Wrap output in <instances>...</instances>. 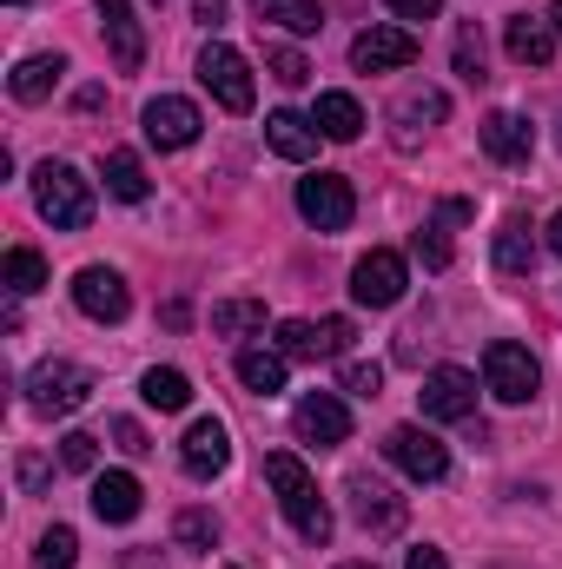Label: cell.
I'll return each mask as SVG.
<instances>
[{
	"mask_svg": "<svg viewBox=\"0 0 562 569\" xmlns=\"http://www.w3.org/2000/svg\"><path fill=\"white\" fill-rule=\"evenodd\" d=\"M265 477H272V490H279V510L291 517V530H298L304 543H318V550H324L338 523H331V503L318 497V477H311L291 450H272V457H265Z\"/></svg>",
	"mask_w": 562,
	"mask_h": 569,
	"instance_id": "cell-1",
	"label": "cell"
},
{
	"mask_svg": "<svg viewBox=\"0 0 562 569\" xmlns=\"http://www.w3.org/2000/svg\"><path fill=\"white\" fill-rule=\"evenodd\" d=\"M33 206L53 232H80L93 219V179H80L67 159H40L33 166Z\"/></svg>",
	"mask_w": 562,
	"mask_h": 569,
	"instance_id": "cell-2",
	"label": "cell"
},
{
	"mask_svg": "<svg viewBox=\"0 0 562 569\" xmlns=\"http://www.w3.org/2000/svg\"><path fill=\"white\" fill-rule=\"evenodd\" d=\"M87 398H93V371L73 365V358H47V365L27 371V405L40 418H73Z\"/></svg>",
	"mask_w": 562,
	"mask_h": 569,
	"instance_id": "cell-3",
	"label": "cell"
},
{
	"mask_svg": "<svg viewBox=\"0 0 562 569\" xmlns=\"http://www.w3.org/2000/svg\"><path fill=\"white\" fill-rule=\"evenodd\" d=\"M199 80H205V93H212L225 113H252V100H259V87H252V60H245L239 47H225V40H205V53H199Z\"/></svg>",
	"mask_w": 562,
	"mask_h": 569,
	"instance_id": "cell-4",
	"label": "cell"
},
{
	"mask_svg": "<svg viewBox=\"0 0 562 569\" xmlns=\"http://www.w3.org/2000/svg\"><path fill=\"white\" fill-rule=\"evenodd\" d=\"M483 391H490V398H503V405H530V398L543 391V365H536L523 345L496 338V345L483 351Z\"/></svg>",
	"mask_w": 562,
	"mask_h": 569,
	"instance_id": "cell-5",
	"label": "cell"
},
{
	"mask_svg": "<svg viewBox=\"0 0 562 569\" xmlns=\"http://www.w3.org/2000/svg\"><path fill=\"white\" fill-rule=\"evenodd\" d=\"M298 212L318 232H344L351 212H358V192H351L344 172H311V179H298Z\"/></svg>",
	"mask_w": 562,
	"mask_h": 569,
	"instance_id": "cell-6",
	"label": "cell"
},
{
	"mask_svg": "<svg viewBox=\"0 0 562 569\" xmlns=\"http://www.w3.org/2000/svg\"><path fill=\"white\" fill-rule=\"evenodd\" d=\"M384 457H391L411 483H443V477H450V443L430 437L423 425H398L384 437Z\"/></svg>",
	"mask_w": 562,
	"mask_h": 569,
	"instance_id": "cell-7",
	"label": "cell"
},
{
	"mask_svg": "<svg viewBox=\"0 0 562 569\" xmlns=\"http://www.w3.org/2000/svg\"><path fill=\"white\" fill-rule=\"evenodd\" d=\"M418 405H423L430 425H470V418H476V378L456 371V365H436V371L423 378Z\"/></svg>",
	"mask_w": 562,
	"mask_h": 569,
	"instance_id": "cell-8",
	"label": "cell"
},
{
	"mask_svg": "<svg viewBox=\"0 0 562 569\" xmlns=\"http://www.w3.org/2000/svg\"><path fill=\"white\" fill-rule=\"evenodd\" d=\"M404 284H411V272H404V259L398 252H364L358 266H351V298L358 305H371V311H391L398 298H404Z\"/></svg>",
	"mask_w": 562,
	"mask_h": 569,
	"instance_id": "cell-9",
	"label": "cell"
},
{
	"mask_svg": "<svg viewBox=\"0 0 562 569\" xmlns=\"http://www.w3.org/2000/svg\"><path fill=\"white\" fill-rule=\"evenodd\" d=\"M351 338H358L351 318H318V325H311V318H284L279 325V351L284 358H344Z\"/></svg>",
	"mask_w": 562,
	"mask_h": 569,
	"instance_id": "cell-10",
	"label": "cell"
},
{
	"mask_svg": "<svg viewBox=\"0 0 562 569\" xmlns=\"http://www.w3.org/2000/svg\"><path fill=\"white\" fill-rule=\"evenodd\" d=\"M418 60V33L411 27H364L351 40V67L358 73H404Z\"/></svg>",
	"mask_w": 562,
	"mask_h": 569,
	"instance_id": "cell-11",
	"label": "cell"
},
{
	"mask_svg": "<svg viewBox=\"0 0 562 569\" xmlns=\"http://www.w3.org/2000/svg\"><path fill=\"white\" fill-rule=\"evenodd\" d=\"M140 127H145V140L159 146V152H185V146L199 140V107L192 100H179V93H159V100H145V113H140Z\"/></svg>",
	"mask_w": 562,
	"mask_h": 569,
	"instance_id": "cell-12",
	"label": "cell"
},
{
	"mask_svg": "<svg viewBox=\"0 0 562 569\" xmlns=\"http://www.w3.org/2000/svg\"><path fill=\"white\" fill-rule=\"evenodd\" d=\"M291 430H298L304 443H318V450H338V443H351V411H344V398L311 391V398L291 405Z\"/></svg>",
	"mask_w": 562,
	"mask_h": 569,
	"instance_id": "cell-13",
	"label": "cell"
},
{
	"mask_svg": "<svg viewBox=\"0 0 562 569\" xmlns=\"http://www.w3.org/2000/svg\"><path fill=\"white\" fill-rule=\"evenodd\" d=\"M73 305H80L93 325H120V318L133 311V291H127V279H120L113 266H87V272L73 279Z\"/></svg>",
	"mask_w": 562,
	"mask_h": 569,
	"instance_id": "cell-14",
	"label": "cell"
},
{
	"mask_svg": "<svg viewBox=\"0 0 562 569\" xmlns=\"http://www.w3.org/2000/svg\"><path fill=\"white\" fill-rule=\"evenodd\" d=\"M93 13H100V33H107V47H113V67H120V73H140L145 27H140V13H133V0H93Z\"/></svg>",
	"mask_w": 562,
	"mask_h": 569,
	"instance_id": "cell-15",
	"label": "cell"
},
{
	"mask_svg": "<svg viewBox=\"0 0 562 569\" xmlns=\"http://www.w3.org/2000/svg\"><path fill=\"white\" fill-rule=\"evenodd\" d=\"M179 463H185V477H199V483H212L225 463H232V437L219 418H199V425L179 437Z\"/></svg>",
	"mask_w": 562,
	"mask_h": 569,
	"instance_id": "cell-16",
	"label": "cell"
},
{
	"mask_svg": "<svg viewBox=\"0 0 562 569\" xmlns=\"http://www.w3.org/2000/svg\"><path fill=\"white\" fill-rule=\"evenodd\" d=\"M503 53L516 60V67H550L556 60V27H550V13L536 20V13H510L503 20Z\"/></svg>",
	"mask_w": 562,
	"mask_h": 569,
	"instance_id": "cell-17",
	"label": "cell"
},
{
	"mask_svg": "<svg viewBox=\"0 0 562 569\" xmlns=\"http://www.w3.org/2000/svg\"><path fill=\"white\" fill-rule=\"evenodd\" d=\"M351 510L371 537H398L404 530V497H391L378 477H351Z\"/></svg>",
	"mask_w": 562,
	"mask_h": 569,
	"instance_id": "cell-18",
	"label": "cell"
},
{
	"mask_svg": "<svg viewBox=\"0 0 562 569\" xmlns=\"http://www.w3.org/2000/svg\"><path fill=\"white\" fill-rule=\"evenodd\" d=\"M483 152H490L496 166H530L536 127H530L523 113H490V120H483Z\"/></svg>",
	"mask_w": 562,
	"mask_h": 569,
	"instance_id": "cell-19",
	"label": "cell"
},
{
	"mask_svg": "<svg viewBox=\"0 0 562 569\" xmlns=\"http://www.w3.org/2000/svg\"><path fill=\"white\" fill-rule=\"evenodd\" d=\"M318 120L311 113H291V107H279V113H265V146L279 152V159H291V166H304L311 152H318Z\"/></svg>",
	"mask_w": 562,
	"mask_h": 569,
	"instance_id": "cell-20",
	"label": "cell"
},
{
	"mask_svg": "<svg viewBox=\"0 0 562 569\" xmlns=\"http://www.w3.org/2000/svg\"><path fill=\"white\" fill-rule=\"evenodd\" d=\"M140 477H133V470H100V477H93V517H100V523H133V517H140Z\"/></svg>",
	"mask_w": 562,
	"mask_h": 569,
	"instance_id": "cell-21",
	"label": "cell"
},
{
	"mask_svg": "<svg viewBox=\"0 0 562 569\" xmlns=\"http://www.w3.org/2000/svg\"><path fill=\"white\" fill-rule=\"evenodd\" d=\"M60 73H67V60H60V53H33V60H20V67L7 73V93H13L20 107H40V100L60 87Z\"/></svg>",
	"mask_w": 562,
	"mask_h": 569,
	"instance_id": "cell-22",
	"label": "cell"
},
{
	"mask_svg": "<svg viewBox=\"0 0 562 569\" xmlns=\"http://www.w3.org/2000/svg\"><path fill=\"white\" fill-rule=\"evenodd\" d=\"M463 219H470V199H443V206H436V219L418 232V259L430 266V272H443V266H450V226H463Z\"/></svg>",
	"mask_w": 562,
	"mask_h": 569,
	"instance_id": "cell-23",
	"label": "cell"
},
{
	"mask_svg": "<svg viewBox=\"0 0 562 569\" xmlns=\"http://www.w3.org/2000/svg\"><path fill=\"white\" fill-rule=\"evenodd\" d=\"M530 266H536V232H530V219H503V232H496V272H503V279H530Z\"/></svg>",
	"mask_w": 562,
	"mask_h": 569,
	"instance_id": "cell-24",
	"label": "cell"
},
{
	"mask_svg": "<svg viewBox=\"0 0 562 569\" xmlns=\"http://www.w3.org/2000/svg\"><path fill=\"white\" fill-rule=\"evenodd\" d=\"M100 179H107V192H113L120 206H140L145 192H152V179H145L140 152H107V159H100Z\"/></svg>",
	"mask_w": 562,
	"mask_h": 569,
	"instance_id": "cell-25",
	"label": "cell"
},
{
	"mask_svg": "<svg viewBox=\"0 0 562 569\" xmlns=\"http://www.w3.org/2000/svg\"><path fill=\"white\" fill-rule=\"evenodd\" d=\"M311 120H318L324 140H358V133H364V107H358L351 93H318Z\"/></svg>",
	"mask_w": 562,
	"mask_h": 569,
	"instance_id": "cell-26",
	"label": "cell"
},
{
	"mask_svg": "<svg viewBox=\"0 0 562 569\" xmlns=\"http://www.w3.org/2000/svg\"><path fill=\"white\" fill-rule=\"evenodd\" d=\"M284 351H265V345H252V351H239V385L245 391H259V398H279L284 391Z\"/></svg>",
	"mask_w": 562,
	"mask_h": 569,
	"instance_id": "cell-27",
	"label": "cell"
},
{
	"mask_svg": "<svg viewBox=\"0 0 562 569\" xmlns=\"http://www.w3.org/2000/svg\"><path fill=\"white\" fill-rule=\"evenodd\" d=\"M140 398L152 405V411H185V405H192V378L172 371V365H152V371L140 378Z\"/></svg>",
	"mask_w": 562,
	"mask_h": 569,
	"instance_id": "cell-28",
	"label": "cell"
},
{
	"mask_svg": "<svg viewBox=\"0 0 562 569\" xmlns=\"http://www.w3.org/2000/svg\"><path fill=\"white\" fill-rule=\"evenodd\" d=\"M212 331H219V338H252V331H265V298H219V305H212Z\"/></svg>",
	"mask_w": 562,
	"mask_h": 569,
	"instance_id": "cell-29",
	"label": "cell"
},
{
	"mask_svg": "<svg viewBox=\"0 0 562 569\" xmlns=\"http://www.w3.org/2000/svg\"><path fill=\"white\" fill-rule=\"evenodd\" d=\"M259 7V20H272L284 33H318L324 27V7L318 0H252Z\"/></svg>",
	"mask_w": 562,
	"mask_h": 569,
	"instance_id": "cell-30",
	"label": "cell"
},
{
	"mask_svg": "<svg viewBox=\"0 0 562 569\" xmlns=\"http://www.w3.org/2000/svg\"><path fill=\"white\" fill-rule=\"evenodd\" d=\"M0 284H7L13 298H27V291H40V284H47V259H40L33 246H13V252L0 259Z\"/></svg>",
	"mask_w": 562,
	"mask_h": 569,
	"instance_id": "cell-31",
	"label": "cell"
},
{
	"mask_svg": "<svg viewBox=\"0 0 562 569\" xmlns=\"http://www.w3.org/2000/svg\"><path fill=\"white\" fill-rule=\"evenodd\" d=\"M33 563H40V569H73V563H80V537H73L67 523H53V530L40 537V550H33Z\"/></svg>",
	"mask_w": 562,
	"mask_h": 569,
	"instance_id": "cell-32",
	"label": "cell"
},
{
	"mask_svg": "<svg viewBox=\"0 0 562 569\" xmlns=\"http://www.w3.org/2000/svg\"><path fill=\"white\" fill-rule=\"evenodd\" d=\"M172 537H179L185 550H212V543H219V517H212V510H179Z\"/></svg>",
	"mask_w": 562,
	"mask_h": 569,
	"instance_id": "cell-33",
	"label": "cell"
},
{
	"mask_svg": "<svg viewBox=\"0 0 562 569\" xmlns=\"http://www.w3.org/2000/svg\"><path fill=\"white\" fill-rule=\"evenodd\" d=\"M456 73H463L470 87H483V80H490V73H483V33H476L470 20L456 27Z\"/></svg>",
	"mask_w": 562,
	"mask_h": 569,
	"instance_id": "cell-34",
	"label": "cell"
},
{
	"mask_svg": "<svg viewBox=\"0 0 562 569\" xmlns=\"http://www.w3.org/2000/svg\"><path fill=\"white\" fill-rule=\"evenodd\" d=\"M93 463H100V437H87V430H67V437H60V470H80V477H87Z\"/></svg>",
	"mask_w": 562,
	"mask_h": 569,
	"instance_id": "cell-35",
	"label": "cell"
},
{
	"mask_svg": "<svg viewBox=\"0 0 562 569\" xmlns=\"http://www.w3.org/2000/svg\"><path fill=\"white\" fill-rule=\"evenodd\" d=\"M265 67H272V80H284V87H304L311 80V60L298 47H265Z\"/></svg>",
	"mask_w": 562,
	"mask_h": 569,
	"instance_id": "cell-36",
	"label": "cell"
},
{
	"mask_svg": "<svg viewBox=\"0 0 562 569\" xmlns=\"http://www.w3.org/2000/svg\"><path fill=\"white\" fill-rule=\"evenodd\" d=\"M351 398H378L384 391V365H344V378H338Z\"/></svg>",
	"mask_w": 562,
	"mask_h": 569,
	"instance_id": "cell-37",
	"label": "cell"
},
{
	"mask_svg": "<svg viewBox=\"0 0 562 569\" xmlns=\"http://www.w3.org/2000/svg\"><path fill=\"white\" fill-rule=\"evenodd\" d=\"M443 113H450V100H443V93H430V87L411 93V100L398 107V120H443Z\"/></svg>",
	"mask_w": 562,
	"mask_h": 569,
	"instance_id": "cell-38",
	"label": "cell"
},
{
	"mask_svg": "<svg viewBox=\"0 0 562 569\" xmlns=\"http://www.w3.org/2000/svg\"><path fill=\"white\" fill-rule=\"evenodd\" d=\"M113 443H120L127 457H145V450H152V443H145V430L133 425V418H113Z\"/></svg>",
	"mask_w": 562,
	"mask_h": 569,
	"instance_id": "cell-39",
	"label": "cell"
},
{
	"mask_svg": "<svg viewBox=\"0 0 562 569\" xmlns=\"http://www.w3.org/2000/svg\"><path fill=\"white\" fill-rule=\"evenodd\" d=\"M384 7H391L398 20H436V13H443V0H384Z\"/></svg>",
	"mask_w": 562,
	"mask_h": 569,
	"instance_id": "cell-40",
	"label": "cell"
},
{
	"mask_svg": "<svg viewBox=\"0 0 562 569\" xmlns=\"http://www.w3.org/2000/svg\"><path fill=\"white\" fill-rule=\"evenodd\" d=\"M404 569H450V557H443L436 543H418V550L404 557Z\"/></svg>",
	"mask_w": 562,
	"mask_h": 569,
	"instance_id": "cell-41",
	"label": "cell"
},
{
	"mask_svg": "<svg viewBox=\"0 0 562 569\" xmlns=\"http://www.w3.org/2000/svg\"><path fill=\"white\" fill-rule=\"evenodd\" d=\"M47 477H53V470H47V457H20V483H27V490H40Z\"/></svg>",
	"mask_w": 562,
	"mask_h": 569,
	"instance_id": "cell-42",
	"label": "cell"
},
{
	"mask_svg": "<svg viewBox=\"0 0 562 569\" xmlns=\"http://www.w3.org/2000/svg\"><path fill=\"white\" fill-rule=\"evenodd\" d=\"M192 13H199L205 27H219V20H225V0H192Z\"/></svg>",
	"mask_w": 562,
	"mask_h": 569,
	"instance_id": "cell-43",
	"label": "cell"
},
{
	"mask_svg": "<svg viewBox=\"0 0 562 569\" xmlns=\"http://www.w3.org/2000/svg\"><path fill=\"white\" fill-rule=\"evenodd\" d=\"M550 252H556V259H562V212H556V219H550Z\"/></svg>",
	"mask_w": 562,
	"mask_h": 569,
	"instance_id": "cell-44",
	"label": "cell"
},
{
	"mask_svg": "<svg viewBox=\"0 0 562 569\" xmlns=\"http://www.w3.org/2000/svg\"><path fill=\"white\" fill-rule=\"evenodd\" d=\"M550 27H556V40H562V0H556V7H550Z\"/></svg>",
	"mask_w": 562,
	"mask_h": 569,
	"instance_id": "cell-45",
	"label": "cell"
},
{
	"mask_svg": "<svg viewBox=\"0 0 562 569\" xmlns=\"http://www.w3.org/2000/svg\"><path fill=\"white\" fill-rule=\"evenodd\" d=\"M338 569H378V563H338Z\"/></svg>",
	"mask_w": 562,
	"mask_h": 569,
	"instance_id": "cell-46",
	"label": "cell"
},
{
	"mask_svg": "<svg viewBox=\"0 0 562 569\" xmlns=\"http://www.w3.org/2000/svg\"><path fill=\"white\" fill-rule=\"evenodd\" d=\"M556 146H562V120H556Z\"/></svg>",
	"mask_w": 562,
	"mask_h": 569,
	"instance_id": "cell-47",
	"label": "cell"
},
{
	"mask_svg": "<svg viewBox=\"0 0 562 569\" xmlns=\"http://www.w3.org/2000/svg\"><path fill=\"white\" fill-rule=\"evenodd\" d=\"M7 7H20V0H7Z\"/></svg>",
	"mask_w": 562,
	"mask_h": 569,
	"instance_id": "cell-48",
	"label": "cell"
}]
</instances>
